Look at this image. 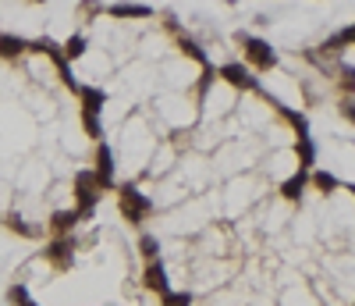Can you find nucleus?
<instances>
[{"instance_id": "1", "label": "nucleus", "mask_w": 355, "mask_h": 306, "mask_svg": "<svg viewBox=\"0 0 355 306\" xmlns=\"http://www.w3.org/2000/svg\"><path fill=\"white\" fill-rule=\"evenodd\" d=\"M75 199H78V221H89L96 203H100V182L96 171H78L75 175Z\"/></svg>"}, {"instance_id": "2", "label": "nucleus", "mask_w": 355, "mask_h": 306, "mask_svg": "<svg viewBox=\"0 0 355 306\" xmlns=\"http://www.w3.org/2000/svg\"><path fill=\"white\" fill-rule=\"evenodd\" d=\"M235 39H238V47L245 50V57L253 61L260 72H270V68L277 65V54H274V47H270L266 39H260L253 32H235Z\"/></svg>"}, {"instance_id": "3", "label": "nucleus", "mask_w": 355, "mask_h": 306, "mask_svg": "<svg viewBox=\"0 0 355 306\" xmlns=\"http://www.w3.org/2000/svg\"><path fill=\"white\" fill-rule=\"evenodd\" d=\"M121 214L128 217V224H142L153 214V199L142 196L135 186H121Z\"/></svg>"}, {"instance_id": "4", "label": "nucleus", "mask_w": 355, "mask_h": 306, "mask_svg": "<svg viewBox=\"0 0 355 306\" xmlns=\"http://www.w3.org/2000/svg\"><path fill=\"white\" fill-rule=\"evenodd\" d=\"M43 256L50 260L54 271H71V263H75V239H71V235L50 239L47 246H43Z\"/></svg>"}, {"instance_id": "5", "label": "nucleus", "mask_w": 355, "mask_h": 306, "mask_svg": "<svg viewBox=\"0 0 355 306\" xmlns=\"http://www.w3.org/2000/svg\"><path fill=\"white\" fill-rule=\"evenodd\" d=\"M217 78L231 83L235 89H260V78L249 72L245 65H238V61H231V65H220V68H217Z\"/></svg>"}, {"instance_id": "6", "label": "nucleus", "mask_w": 355, "mask_h": 306, "mask_svg": "<svg viewBox=\"0 0 355 306\" xmlns=\"http://www.w3.org/2000/svg\"><path fill=\"white\" fill-rule=\"evenodd\" d=\"M96 182H100V189H114V150L107 142L96 146Z\"/></svg>"}, {"instance_id": "7", "label": "nucleus", "mask_w": 355, "mask_h": 306, "mask_svg": "<svg viewBox=\"0 0 355 306\" xmlns=\"http://www.w3.org/2000/svg\"><path fill=\"white\" fill-rule=\"evenodd\" d=\"M22 54H29V39L25 36L0 32V57H4V61H18Z\"/></svg>"}, {"instance_id": "8", "label": "nucleus", "mask_w": 355, "mask_h": 306, "mask_svg": "<svg viewBox=\"0 0 355 306\" xmlns=\"http://www.w3.org/2000/svg\"><path fill=\"white\" fill-rule=\"evenodd\" d=\"M312 164H317V142H312L309 121H306V125H299V168H309V171H312Z\"/></svg>"}, {"instance_id": "9", "label": "nucleus", "mask_w": 355, "mask_h": 306, "mask_svg": "<svg viewBox=\"0 0 355 306\" xmlns=\"http://www.w3.org/2000/svg\"><path fill=\"white\" fill-rule=\"evenodd\" d=\"M146 289H150V292H157V296H163L167 289H171V285H167V271H163L160 256L146 263Z\"/></svg>"}, {"instance_id": "10", "label": "nucleus", "mask_w": 355, "mask_h": 306, "mask_svg": "<svg viewBox=\"0 0 355 306\" xmlns=\"http://www.w3.org/2000/svg\"><path fill=\"white\" fill-rule=\"evenodd\" d=\"M78 100H82V111L100 114L103 104H107V93H103L100 86H78Z\"/></svg>"}, {"instance_id": "11", "label": "nucleus", "mask_w": 355, "mask_h": 306, "mask_svg": "<svg viewBox=\"0 0 355 306\" xmlns=\"http://www.w3.org/2000/svg\"><path fill=\"white\" fill-rule=\"evenodd\" d=\"M111 14L114 18H153V8L150 4H128V0H121V4H111Z\"/></svg>"}, {"instance_id": "12", "label": "nucleus", "mask_w": 355, "mask_h": 306, "mask_svg": "<svg viewBox=\"0 0 355 306\" xmlns=\"http://www.w3.org/2000/svg\"><path fill=\"white\" fill-rule=\"evenodd\" d=\"M75 224H78V210H57V214L50 217V232H54V235H68Z\"/></svg>"}, {"instance_id": "13", "label": "nucleus", "mask_w": 355, "mask_h": 306, "mask_svg": "<svg viewBox=\"0 0 355 306\" xmlns=\"http://www.w3.org/2000/svg\"><path fill=\"white\" fill-rule=\"evenodd\" d=\"M306 182H309V168H299V175H291L284 186H281V196H284V199H299L302 189H306Z\"/></svg>"}, {"instance_id": "14", "label": "nucleus", "mask_w": 355, "mask_h": 306, "mask_svg": "<svg viewBox=\"0 0 355 306\" xmlns=\"http://www.w3.org/2000/svg\"><path fill=\"white\" fill-rule=\"evenodd\" d=\"M4 224H8V228H11L14 235H22V239H36V235H39V228H32V224H29L22 214H8V217H4Z\"/></svg>"}, {"instance_id": "15", "label": "nucleus", "mask_w": 355, "mask_h": 306, "mask_svg": "<svg viewBox=\"0 0 355 306\" xmlns=\"http://www.w3.org/2000/svg\"><path fill=\"white\" fill-rule=\"evenodd\" d=\"M86 47H89V39H86V36H82V32H75V36H71V39H68V43H65V47H60V50H65V57H68V61H78L82 54H86Z\"/></svg>"}, {"instance_id": "16", "label": "nucleus", "mask_w": 355, "mask_h": 306, "mask_svg": "<svg viewBox=\"0 0 355 306\" xmlns=\"http://www.w3.org/2000/svg\"><path fill=\"white\" fill-rule=\"evenodd\" d=\"M309 178H312V186H317L320 193H334V189H338V186H341V182H338V178H334L330 171H309Z\"/></svg>"}, {"instance_id": "17", "label": "nucleus", "mask_w": 355, "mask_h": 306, "mask_svg": "<svg viewBox=\"0 0 355 306\" xmlns=\"http://www.w3.org/2000/svg\"><path fill=\"white\" fill-rule=\"evenodd\" d=\"M8 303H11V306H39V303L29 296L25 285H11V289H8Z\"/></svg>"}, {"instance_id": "18", "label": "nucleus", "mask_w": 355, "mask_h": 306, "mask_svg": "<svg viewBox=\"0 0 355 306\" xmlns=\"http://www.w3.org/2000/svg\"><path fill=\"white\" fill-rule=\"evenodd\" d=\"M82 129H86L96 142H100V135H103V125H100V114H93V111H82Z\"/></svg>"}, {"instance_id": "19", "label": "nucleus", "mask_w": 355, "mask_h": 306, "mask_svg": "<svg viewBox=\"0 0 355 306\" xmlns=\"http://www.w3.org/2000/svg\"><path fill=\"white\" fill-rule=\"evenodd\" d=\"M160 303L163 306H192V292H171V289H167L160 296Z\"/></svg>"}, {"instance_id": "20", "label": "nucleus", "mask_w": 355, "mask_h": 306, "mask_svg": "<svg viewBox=\"0 0 355 306\" xmlns=\"http://www.w3.org/2000/svg\"><path fill=\"white\" fill-rule=\"evenodd\" d=\"M139 250H142V256H146V260H157V253H160L157 235H142V239H139Z\"/></svg>"}, {"instance_id": "21", "label": "nucleus", "mask_w": 355, "mask_h": 306, "mask_svg": "<svg viewBox=\"0 0 355 306\" xmlns=\"http://www.w3.org/2000/svg\"><path fill=\"white\" fill-rule=\"evenodd\" d=\"M181 50L189 54L192 61H199V65H210V61H206V50H203L199 43H192V39H185V36H181Z\"/></svg>"}, {"instance_id": "22", "label": "nucleus", "mask_w": 355, "mask_h": 306, "mask_svg": "<svg viewBox=\"0 0 355 306\" xmlns=\"http://www.w3.org/2000/svg\"><path fill=\"white\" fill-rule=\"evenodd\" d=\"M341 89L348 96H355V68L352 65H341Z\"/></svg>"}, {"instance_id": "23", "label": "nucleus", "mask_w": 355, "mask_h": 306, "mask_svg": "<svg viewBox=\"0 0 355 306\" xmlns=\"http://www.w3.org/2000/svg\"><path fill=\"white\" fill-rule=\"evenodd\" d=\"M217 78V68L214 65H203V78H199V96H206V89H210V83Z\"/></svg>"}, {"instance_id": "24", "label": "nucleus", "mask_w": 355, "mask_h": 306, "mask_svg": "<svg viewBox=\"0 0 355 306\" xmlns=\"http://www.w3.org/2000/svg\"><path fill=\"white\" fill-rule=\"evenodd\" d=\"M341 114H345V121H352V125H355V96L341 100Z\"/></svg>"}, {"instance_id": "25", "label": "nucleus", "mask_w": 355, "mask_h": 306, "mask_svg": "<svg viewBox=\"0 0 355 306\" xmlns=\"http://www.w3.org/2000/svg\"><path fill=\"white\" fill-rule=\"evenodd\" d=\"M78 11L86 14V18H89V14H96V11H100V0H82V8H78Z\"/></svg>"}, {"instance_id": "26", "label": "nucleus", "mask_w": 355, "mask_h": 306, "mask_svg": "<svg viewBox=\"0 0 355 306\" xmlns=\"http://www.w3.org/2000/svg\"><path fill=\"white\" fill-rule=\"evenodd\" d=\"M338 39H341V43H345V47H352V43H355V25H348V29H341V32H338Z\"/></svg>"}, {"instance_id": "27", "label": "nucleus", "mask_w": 355, "mask_h": 306, "mask_svg": "<svg viewBox=\"0 0 355 306\" xmlns=\"http://www.w3.org/2000/svg\"><path fill=\"white\" fill-rule=\"evenodd\" d=\"M29 4H47V0H29Z\"/></svg>"}, {"instance_id": "28", "label": "nucleus", "mask_w": 355, "mask_h": 306, "mask_svg": "<svg viewBox=\"0 0 355 306\" xmlns=\"http://www.w3.org/2000/svg\"><path fill=\"white\" fill-rule=\"evenodd\" d=\"M352 193H355V186H352Z\"/></svg>"}]
</instances>
